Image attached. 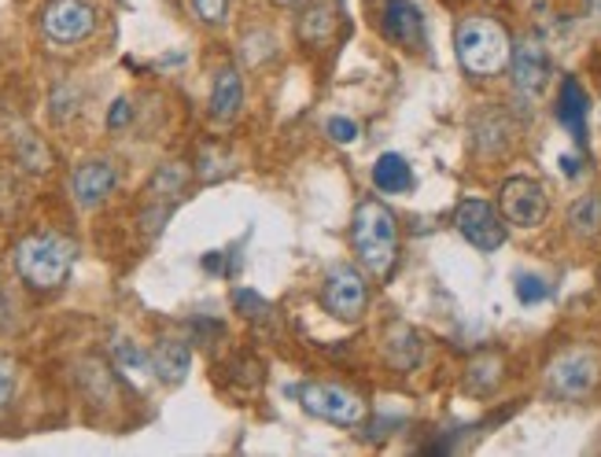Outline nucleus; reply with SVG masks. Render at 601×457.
I'll return each mask as SVG.
<instances>
[{"instance_id":"c756f323","label":"nucleus","mask_w":601,"mask_h":457,"mask_svg":"<svg viewBox=\"0 0 601 457\" xmlns=\"http://www.w3.org/2000/svg\"><path fill=\"white\" fill-rule=\"evenodd\" d=\"M277 4H285V8H288V4H299V0H277Z\"/></svg>"},{"instance_id":"cd10ccee","label":"nucleus","mask_w":601,"mask_h":457,"mask_svg":"<svg viewBox=\"0 0 601 457\" xmlns=\"http://www.w3.org/2000/svg\"><path fill=\"white\" fill-rule=\"evenodd\" d=\"M233 303H236V310H241L244 317H266V303L255 292H244V288H241V292L233 296Z\"/></svg>"},{"instance_id":"a211bd4d","label":"nucleus","mask_w":601,"mask_h":457,"mask_svg":"<svg viewBox=\"0 0 601 457\" xmlns=\"http://www.w3.org/2000/svg\"><path fill=\"white\" fill-rule=\"evenodd\" d=\"M568 228L579 241H594L601 233V192H587L568 207Z\"/></svg>"},{"instance_id":"412c9836","label":"nucleus","mask_w":601,"mask_h":457,"mask_svg":"<svg viewBox=\"0 0 601 457\" xmlns=\"http://www.w3.org/2000/svg\"><path fill=\"white\" fill-rule=\"evenodd\" d=\"M476 133V148H487V155H499L505 144H510V122L502 119L499 111H491V114H483L480 122L472 126Z\"/></svg>"},{"instance_id":"9d476101","label":"nucleus","mask_w":601,"mask_h":457,"mask_svg":"<svg viewBox=\"0 0 601 457\" xmlns=\"http://www.w3.org/2000/svg\"><path fill=\"white\" fill-rule=\"evenodd\" d=\"M115 185H119V170L111 159H89L70 174V196H75V203L86 207V211L108 200V196L115 192Z\"/></svg>"},{"instance_id":"bb28decb","label":"nucleus","mask_w":601,"mask_h":457,"mask_svg":"<svg viewBox=\"0 0 601 457\" xmlns=\"http://www.w3.org/2000/svg\"><path fill=\"white\" fill-rule=\"evenodd\" d=\"M546 296H550V288H546L538 277H521V280H516V299H521V303H543Z\"/></svg>"},{"instance_id":"aec40b11","label":"nucleus","mask_w":601,"mask_h":457,"mask_svg":"<svg viewBox=\"0 0 601 457\" xmlns=\"http://www.w3.org/2000/svg\"><path fill=\"white\" fill-rule=\"evenodd\" d=\"M502 383V358L499 355H480L465 372V391L472 394H491Z\"/></svg>"},{"instance_id":"f257e3e1","label":"nucleus","mask_w":601,"mask_h":457,"mask_svg":"<svg viewBox=\"0 0 601 457\" xmlns=\"http://www.w3.org/2000/svg\"><path fill=\"white\" fill-rule=\"evenodd\" d=\"M454 52L465 75L472 78H494L510 67L513 59V41L505 26L491 15H469L454 30Z\"/></svg>"},{"instance_id":"a878e982","label":"nucleus","mask_w":601,"mask_h":457,"mask_svg":"<svg viewBox=\"0 0 601 457\" xmlns=\"http://www.w3.org/2000/svg\"><path fill=\"white\" fill-rule=\"evenodd\" d=\"M325 133L336 144H355L358 141V122L355 119H344V114H336V119L325 122Z\"/></svg>"},{"instance_id":"6e6552de","label":"nucleus","mask_w":601,"mask_h":457,"mask_svg":"<svg viewBox=\"0 0 601 457\" xmlns=\"http://www.w3.org/2000/svg\"><path fill=\"white\" fill-rule=\"evenodd\" d=\"M499 207H502V218L516 228H535L546 222V189L538 185L535 178H510L502 185L499 192Z\"/></svg>"},{"instance_id":"6ab92c4d","label":"nucleus","mask_w":601,"mask_h":457,"mask_svg":"<svg viewBox=\"0 0 601 457\" xmlns=\"http://www.w3.org/2000/svg\"><path fill=\"white\" fill-rule=\"evenodd\" d=\"M372 185H377L380 192H407L413 185L410 163L396 152H385L377 159V166H372Z\"/></svg>"},{"instance_id":"20e7f679","label":"nucleus","mask_w":601,"mask_h":457,"mask_svg":"<svg viewBox=\"0 0 601 457\" xmlns=\"http://www.w3.org/2000/svg\"><path fill=\"white\" fill-rule=\"evenodd\" d=\"M601 380V358L590 347L561 350L550 366H546V391L561 402H579L598 388Z\"/></svg>"},{"instance_id":"ddd939ff","label":"nucleus","mask_w":601,"mask_h":457,"mask_svg":"<svg viewBox=\"0 0 601 457\" xmlns=\"http://www.w3.org/2000/svg\"><path fill=\"white\" fill-rule=\"evenodd\" d=\"M244 108V81H241V70L236 67H222L214 75V86H211V119L218 126L233 122L236 114Z\"/></svg>"},{"instance_id":"39448f33","label":"nucleus","mask_w":601,"mask_h":457,"mask_svg":"<svg viewBox=\"0 0 601 457\" xmlns=\"http://www.w3.org/2000/svg\"><path fill=\"white\" fill-rule=\"evenodd\" d=\"M321 306L329 310V317L344 321V325H355V321L366 314L369 306V285L366 277L358 274L355 266L340 263L329 269L325 285H321Z\"/></svg>"},{"instance_id":"c85d7f7f","label":"nucleus","mask_w":601,"mask_h":457,"mask_svg":"<svg viewBox=\"0 0 601 457\" xmlns=\"http://www.w3.org/2000/svg\"><path fill=\"white\" fill-rule=\"evenodd\" d=\"M130 114H133L130 100H115V103H111V114H108V126L111 130H122L130 122Z\"/></svg>"},{"instance_id":"f03ea898","label":"nucleus","mask_w":601,"mask_h":457,"mask_svg":"<svg viewBox=\"0 0 601 457\" xmlns=\"http://www.w3.org/2000/svg\"><path fill=\"white\" fill-rule=\"evenodd\" d=\"M350 244H355L358 263L372 277H388L399 258V225L396 214L380 200H361L350 218Z\"/></svg>"},{"instance_id":"dca6fc26","label":"nucleus","mask_w":601,"mask_h":457,"mask_svg":"<svg viewBox=\"0 0 601 457\" xmlns=\"http://www.w3.org/2000/svg\"><path fill=\"white\" fill-rule=\"evenodd\" d=\"M340 26V4L336 0H314L303 15H299V37L307 45H325Z\"/></svg>"},{"instance_id":"f8f14e48","label":"nucleus","mask_w":601,"mask_h":457,"mask_svg":"<svg viewBox=\"0 0 601 457\" xmlns=\"http://www.w3.org/2000/svg\"><path fill=\"white\" fill-rule=\"evenodd\" d=\"M513 81L521 92H543L546 81H550V52L543 48V41L538 37H524L521 45L513 48Z\"/></svg>"},{"instance_id":"2eb2a0df","label":"nucleus","mask_w":601,"mask_h":457,"mask_svg":"<svg viewBox=\"0 0 601 457\" xmlns=\"http://www.w3.org/2000/svg\"><path fill=\"white\" fill-rule=\"evenodd\" d=\"M421 355H424L421 336L410 325L396 321V325L388 328V336H385V358H388V366L399 369V372H410V369L421 366Z\"/></svg>"},{"instance_id":"1a4fd4ad","label":"nucleus","mask_w":601,"mask_h":457,"mask_svg":"<svg viewBox=\"0 0 601 457\" xmlns=\"http://www.w3.org/2000/svg\"><path fill=\"white\" fill-rule=\"evenodd\" d=\"M454 225H458V233L476 247V252H499L505 244L502 214L483 200H461L458 211H454Z\"/></svg>"},{"instance_id":"f3484780","label":"nucleus","mask_w":601,"mask_h":457,"mask_svg":"<svg viewBox=\"0 0 601 457\" xmlns=\"http://www.w3.org/2000/svg\"><path fill=\"white\" fill-rule=\"evenodd\" d=\"M192 369V350L181 339H163L152 355V372L163 383H181Z\"/></svg>"},{"instance_id":"5701e85b","label":"nucleus","mask_w":601,"mask_h":457,"mask_svg":"<svg viewBox=\"0 0 601 457\" xmlns=\"http://www.w3.org/2000/svg\"><path fill=\"white\" fill-rule=\"evenodd\" d=\"M115 358H119V366L130 369V372H144V369L152 366V358L144 355L137 343H130V339H115Z\"/></svg>"},{"instance_id":"4be33fe9","label":"nucleus","mask_w":601,"mask_h":457,"mask_svg":"<svg viewBox=\"0 0 601 457\" xmlns=\"http://www.w3.org/2000/svg\"><path fill=\"white\" fill-rule=\"evenodd\" d=\"M19 159H23L26 170L45 174L48 163H52V155L45 152V144H41L34 133H23V137H19Z\"/></svg>"},{"instance_id":"0eeeda50","label":"nucleus","mask_w":601,"mask_h":457,"mask_svg":"<svg viewBox=\"0 0 601 457\" xmlns=\"http://www.w3.org/2000/svg\"><path fill=\"white\" fill-rule=\"evenodd\" d=\"M299 402H303V410L310 417H321L329 424H358L366 417V402L358 399L355 391L340 388V383H307L303 391H299Z\"/></svg>"},{"instance_id":"7ed1b4c3","label":"nucleus","mask_w":601,"mask_h":457,"mask_svg":"<svg viewBox=\"0 0 601 457\" xmlns=\"http://www.w3.org/2000/svg\"><path fill=\"white\" fill-rule=\"evenodd\" d=\"M78 247L59 233H30L15 244V274L34 292H56L75 269Z\"/></svg>"},{"instance_id":"423d86ee","label":"nucleus","mask_w":601,"mask_h":457,"mask_svg":"<svg viewBox=\"0 0 601 457\" xmlns=\"http://www.w3.org/2000/svg\"><path fill=\"white\" fill-rule=\"evenodd\" d=\"M41 30L52 45H81L97 30V8L89 0H52L41 12Z\"/></svg>"},{"instance_id":"9b49d317","label":"nucleus","mask_w":601,"mask_h":457,"mask_svg":"<svg viewBox=\"0 0 601 457\" xmlns=\"http://www.w3.org/2000/svg\"><path fill=\"white\" fill-rule=\"evenodd\" d=\"M380 30L388 41L410 52L424 48V19L413 0H380Z\"/></svg>"},{"instance_id":"4468645a","label":"nucleus","mask_w":601,"mask_h":457,"mask_svg":"<svg viewBox=\"0 0 601 457\" xmlns=\"http://www.w3.org/2000/svg\"><path fill=\"white\" fill-rule=\"evenodd\" d=\"M587 111H590V100L583 86H579L576 78H565L561 92H557V122H561L579 144L587 141Z\"/></svg>"},{"instance_id":"b1692460","label":"nucleus","mask_w":601,"mask_h":457,"mask_svg":"<svg viewBox=\"0 0 601 457\" xmlns=\"http://www.w3.org/2000/svg\"><path fill=\"white\" fill-rule=\"evenodd\" d=\"M192 12L203 19L207 26H222L230 15V0H192Z\"/></svg>"},{"instance_id":"393cba45","label":"nucleus","mask_w":601,"mask_h":457,"mask_svg":"<svg viewBox=\"0 0 601 457\" xmlns=\"http://www.w3.org/2000/svg\"><path fill=\"white\" fill-rule=\"evenodd\" d=\"M15 383H19V366H15V358L0 355V410H4L8 402H12Z\"/></svg>"}]
</instances>
